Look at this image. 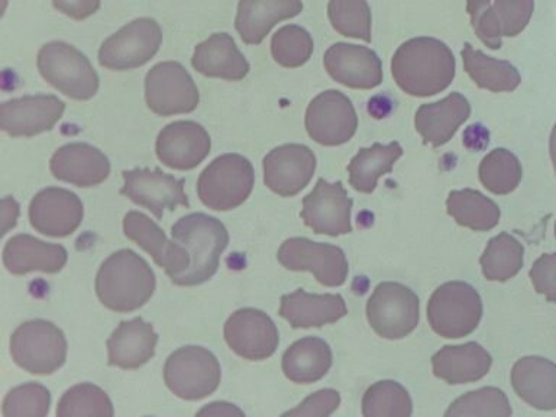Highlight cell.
<instances>
[{
	"mask_svg": "<svg viewBox=\"0 0 556 417\" xmlns=\"http://www.w3.org/2000/svg\"><path fill=\"white\" fill-rule=\"evenodd\" d=\"M456 61L441 39L417 37L403 42L391 59L395 85L413 98H429L454 81Z\"/></svg>",
	"mask_w": 556,
	"mask_h": 417,
	"instance_id": "cell-1",
	"label": "cell"
},
{
	"mask_svg": "<svg viewBox=\"0 0 556 417\" xmlns=\"http://www.w3.org/2000/svg\"><path fill=\"white\" fill-rule=\"evenodd\" d=\"M155 274L150 264L132 250L113 252L96 276V294L109 311H138L154 294Z\"/></svg>",
	"mask_w": 556,
	"mask_h": 417,
	"instance_id": "cell-2",
	"label": "cell"
},
{
	"mask_svg": "<svg viewBox=\"0 0 556 417\" xmlns=\"http://www.w3.org/2000/svg\"><path fill=\"white\" fill-rule=\"evenodd\" d=\"M172 235L174 241L187 248L191 258L189 268L173 278V285L191 287L211 280L219 268L220 256L229 243L225 225L204 213H190L173 225Z\"/></svg>",
	"mask_w": 556,
	"mask_h": 417,
	"instance_id": "cell-3",
	"label": "cell"
},
{
	"mask_svg": "<svg viewBox=\"0 0 556 417\" xmlns=\"http://www.w3.org/2000/svg\"><path fill=\"white\" fill-rule=\"evenodd\" d=\"M37 65L43 80L74 100H90L98 94L99 76L89 59L76 47L51 41L38 52Z\"/></svg>",
	"mask_w": 556,
	"mask_h": 417,
	"instance_id": "cell-4",
	"label": "cell"
},
{
	"mask_svg": "<svg viewBox=\"0 0 556 417\" xmlns=\"http://www.w3.org/2000/svg\"><path fill=\"white\" fill-rule=\"evenodd\" d=\"M254 185L255 172L251 161L239 154H224L200 174L199 199L212 211H232L250 198Z\"/></svg>",
	"mask_w": 556,
	"mask_h": 417,
	"instance_id": "cell-5",
	"label": "cell"
},
{
	"mask_svg": "<svg viewBox=\"0 0 556 417\" xmlns=\"http://www.w3.org/2000/svg\"><path fill=\"white\" fill-rule=\"evenodd\" d=\"M13 363L35 376H51L67 358V339L51 321L35 319L17 326L11 337Z\"/></svg>",
	"mask_w": 556,
	"mask_h": 417,
	"instance_id": "cell-6",
	"label": "cell"
},
{
	"mask_svg": "<svg viewBox=\"0 0 556 417\" xmlns=\"http://www.w3.org/2000/svg\"><path fill=\"white\" fill-rule=\"evenodd\" d=\"M481 317L482 300L468 282L450 281L439 286L428 303L430 328L442 338L468 337L478 328Z\"/></svg>",
	"mask_w": 556,
	"mask_h": 417,
	"instance_id": "cell-7",
	"label": "cell"
},
{
	"mask_svg": "<svg viewBox=\"0 0 556 417\" xmlns=\"http://www.w3.org/2000/svg\"><path fill=\"white\" fill-rule=\"evenodd\" d=\"M219 361L203 346H182L168 356L164 365V381L178 399H206L220 384Z\"/></svg>",
	"mask_w": 556,
	"mask_h": 417,
	"instance_id": "cell-8",
	"label": "cell"
},
{
	"mask_svg": "<svg viewBox=\"0 0 556 417\" xmlns=\"http://www.w3.org/2000/svg\"><path fill=\"white\" fill-rule=\"evenodd\" d=\"M367 319L378 337L391 341L406 338L419 325V298L400 282H380L368 299Z\"/></svg>",
	"mask_w": 556,
	"mask_h": 417,
	"instance_id": "cell-9",
	"label": "cell"
},
{
	"mask_svg": "<svg viewBox=\"0 0 556 417\" xmlns=\"http://www.w3.org/2000/svg\"><path fill=\"white\" fill-rule=\"evenodd\" d=\"M163 43V30L151 17H139L111 35L99 50V64L113 72L142 67Z\"/></svg>",
	"mask_w": 556,
	"mask_h": 417,
	"instance_id": "cell-10",
	"label": "cell"
},
{
	"mask_svg": "<svg viewBox=\"0 0 556 417\" xmlns=\"http://www.w3.org/2000/svg\"><path fill=\"white\" fill-rule=\"evenodd\" d=\"M146 100L155 115L173 116L194 112L200 94L193 77L180 63L164 61L147 74Z\"/></svg>",
	"mask_w": 556,
	"mask_h": 417,
	"instance_id": "cell-11",
	"label": "cell"
},
{
	"mask_svg": "<svg viewBox=\"0 0 556 417\" xmlns=\"http://www.w3.org/2000/svg\"><path fill=\"white\" fill-rule=\"evenodd\" d=\"M278 263L290 271H311L321 286L345 285L350 265L345 252L330 243L307 238H290L277 252Z\"/></svg>",
	"mask_w": 556,
	"mask_h": 417,
	"instance_id": "cell-12",
	"label": "cell"
},
{
	"mask_svg": "<svg viewBox=\"0 0 556 417\" xmlns=\"http://www.w3.org/2000/svg\"><path fill=\"white\" fill-rule=\"evenodd\" d=\"M306 130L325 147L343 146L358 129V115L351 99L339 90H326L307 106Z\"/></svg>",
	"mask_w": 556,
	"mask_h": 417,
	"instance_id": "cell-13",
	"label": "cell"
},
{
	"mask_svg": "<svg viewBox=\"0 0 556 417\" xmlns=\"http://www.w3.org/2000/svg\"><path fill=\"white\" fill-rule=\"evenodd\" d=\"M122 177L125 185L121 194L138 206L147 207L156 219H163L167 208L174 212L177 206L190 207L185 193V178L169 176L160 168L125 169Z\"/></svg>",
	"mask_w": 556,
	"mask_h": 417,
	"instance_id": "cell-14",
	"label": "cell"
},
{
	"mask_svg": "<svg viewBox=\"0 0 556 417\" xmlns=\"http://www.w3.org/2000/svg\"><path fill=\"white\" fill-rule=\"evenodd\" d=\"M352 204L354 202L342 181L329 182L319 178L311 193L304 195L300 216L316 235L341 237L352 232Z\"/></svg>",
	"mask_w": 556,
	"mask_h": 417,
	"instance_id": "cell-15",
	"label": "cell"
},
{
	"mask_svg": "<svg viewBox=\"0 0 556 417\" xmlns=\"http://www.w3.org/2000/svg\"><path fill=\"white\" fill-rule=\"evenodd\" d=\"M224 334L230 350L248 361L269 358L280 343V333L271 317L252 307L232 313L226 320Z\"/></svg>",
	"mask_w": 556,
	"mask_h": 417,
	"instance_id": "cell-16",
	"label": "cell"
},
{
	"mask_svg": "<svg viewBox=\"0 0 556 417\" xmlns=\"http://www.w3.org/2000/svg\"><path fill=\"white\" fill-rule=\"evenodd\" d=\"M264 182L273 193L293 198L306 189L316 172V155L302 143H286L269 151L263 161Z\"/></svg>",
	"mask_w": 556,
	"mask_h": 417,
	"instance_id": "cell-17",
	"label": "cell"
},
{
	"mask_svg": "<svg viewBox=\"0 0 556 417\" xmlns=\"http://www.w3.org/2000/svg\"><path fill=\"white\" fill-rule=\"evenodd\" d=\"M85 207L80 198L59 187L39 191L29 204L30 226L46 237H70L81 225Z\"/></svg>",
	"mask_w": 556,
	"mask_h": 417,
	"instance_id": "cell-18",
	"label": "cell"
},
{
	"mask_svg": "<svg viewBox=\"0 0 556 417\" xmlns=\"http://www.w3.org/2000/svg\"><path fill=\"white\" fill-rule=\"evenodd\" d=\"M65 103L54 94L24 96L0 106V128L11 137L47 132L63 117Z\"/></svg>",
	"mask_w": 556,
	"mask_h": 417,
	"instance_id": "cell-19",
	"label": "cell"
},
{
	"mask_svg": "<svg viewBox=\"0 0 556 417\" xmlns=\"http://www.w3.org/2000/svg\"><path fill=\"white\" fill-rule=\"evenodd\" d=\"M324 65L339 85L356 90H371L382 83L380 56L371 48L337 42L325 52Z\"/></svg>",
	"mask_w": 556,
	"mask_h": 417,
	"instance_id": "cell-20",
	"label": "cell"
},
{
	"mask_svg": "<svg viewBox=\"0 0 556 417\" xmlns=\"http://www.w3.org/2000/svg\"><path fill=\"white\" fill-rule=\"evenodd\" d=\"M207 130L193 121H176L165 126L156 138V156L165 167L193 169L211 154Z\"/></svg>",
	"mask_w": 556,
	"mask_h": 417,
	"instance_id": "cell-21",
	"label": "cell"
},
{
	"mask_svg": "<svg viewBox=\"0 0 556 417\" xmlns=\"http://www.w3.org/2000/svg\"><path fill=\"white\" fill-rule=\"evenodd\" d=\"M124 233L126 238L147 251L159 267L164 268L169 280L189 268L191 258L187 248L181 243L169 241L164 230L143 213L137 211L126 213Z\"/></svg>",
	"mask_w": 556,
	"mask_h": 417,
	"instance_id": "cell-22",
	"label": "cell"
},
{
	"mask_svg": "<svg viewBox=\"0 0 556 417\" xmlns=\"http://www.w3.org/2000/svg\"><path fill=\"white\" fill-rule=\"evenodd\" d=\"M50 168L56 180L89 189L106 180L111 174V161L90 143L73 142L54 152Z\"/></svg>",
	"mask_w": 556,
	"mask_h": 417,
	"instance_id": "cell-23",
	"label": "cell"
},
{
	"mask_svg": "<svg viewBox=\"0 0 556 417\" xmlns=\"http://www.w3.org/2000/svg\"><path fill=\"white\" fill-rule=\"evenodd\" d=\"M471 116V104L458 91L434 103H425L417 109L415 128L425 143L438 148L450 142L460 125Z\"/></svg>",
	"mask_w": 556,
	"mask_h": 417,
	"instance_id": "cell-24",
	"label": "cell"
},
{
	"mask_svg": "<svg viewBox=\"0 0 556 417\" xmlns=\"http://www.w3.org/2000/svg\"><path fill=\"white\" fill-rule=\"evenodd\" d=\"M68 252L59 243H48L30 237L16 235L3 248V265L15 276L41 271L56 274L65 267Z\"/></svg>",
	"mask_w": 556,
	"mask_h": 417,
	"instance_id": "cell-25",
	"label": "cell"
},
{
	"mask_svg": "<svg viewBox=\"0 0 556 417\" xmlns=\"http://www.w3.org/2000/svg\"><path fill=\"white\" fill-rule=\"evenodd\" d=\"M159 334L142 317L121 321L108 339L109 365L122 369H137L155 355Z\"/></svg>",
	"mask_w": 556,
	"mask_h": 417,
	"instance_id": "cell-26",
	"label": "cell"
},
{
	"mask_svg": "<svg viewBox=\"0 0 556 417\" xmlns=\"http://www.w3.org/2000/svg\"><path fill=\"white\" fill-rule=\"evenodd\" d=\"M278 315L293 329L321 328L348 315L341 294H308L299 289L281 298Z\"/></svg>",
	"mask_w": 556,
	"mask_h": 417,
	"instance_id": "cell-27",
	"label": "cell"
},
{
	"mask_svg": "<svg viewBox=\"0 0 556 417\" xmlns=\"http://www.w3.org/2000/svg\"><path fill=\"white\" fill-rule=\"evenodd\" d=\"M511 386L529 406L549 412L556 408V364L543 356H523L513 365Z\"/></svg>",
	"mask_w": 556,
	"mask_h": 417,
	"instance_id": "cell-28",
	"label": "cell"
},
{
	"mask_svg": "<svg viewBox=\"0 0 556 417\" xmlns=\"http://www.w3.org/2000/svg\"><path fill=\"white\" fill-rule=\"evenodd\" d=\"M303 11L302 0H241L235 28L248 46H260L278 22Z\"/></svg>",
	"mask_w": 556,
	"mask_h": 417,
	"instance_id": "cell-29",
	"label": "cell"
},
{
	"mask_svg": "<svg viewBox=\"0 0 556 417\" xmlns=\"http://www.w3.org/2000/svg\"><path fill=\"white\" fill-rule=\"evenodd\" d=\"M491 365L490 352L477 342L446 345L432 356L434 376L452 386L481 380L490 372Z\"/></svg>",
	"mask_w": 556,
	"mask_h": 417,
	"instance_id": "cell-30",
	"label": "cell"
},
{
	"mask_svg": "<svg viewBox=\"0 0 556 417\" xmlns=\"http://www.w3.org/2000/svg\"><path fill=\"white\" fill-rule=\"evenodd\" d=\"M191 65L203 76L228 81L242 80L251 70L235 39L226 33L213 34L206 41L199 43Z\"/></svg>",
	"mask_w": 556,
	"mask_h": 417,
	"instance_id": "cell-31",
	"label": "cell"
},
{
	"mask_svg": "<svg viewBox=\"0 0 556 417\" xmlns=\"http://www.w3.org/2000/svg\"><path fill=\"white\" fill-rule=\"evenodd\" d=\"M333 354L324 339H299L282 355V372L295 384H313L321 380L332 367Z\"/></svg>",
	"mask_w": 556,
	"mask_h": 417,
	"instance_id": "cell-32",
	"label": "cell"
},
{
	"mask_svg": "<svg viewBox=\"0 0 556 417\" xmlns=\"http://www.w3.org/2000/svg\"><path fill=\"white\" fill-rule=\"evenodd\" d=\"M402 155L403 148L399 142H391L389 146L376 142L371 147L361 148L358 154L348 164L351 186L359 193H372L378 180L391 173Z\"/></svg>",
	"mask_w": 556,
	"mask_h": 417,
	"instance_id": "cell-33",
	"label": "cell"
},
{
	"mask_svg": "<svg viewBox=\"0 0 556 417\" xmlns=\"http://www.w3.org/2000/svg\"><path fill=\"white\" fill-rule=\"evenodd\" d=\"M460 55H463L465 72L480 89L500 93V91L516 90L520 86L519 70L508 61L486 55L476 50L469 42L465 43Z\"/></svg>",
	"mask_w": 556,
	"mask_h": 417,
	"instance_id": "cell-34",
	"label": "cell"
},
{
	"mask_svg": "<svg viewBox=\"0 0 556 417\" xmlns=\"http://www.w3.org/2000/svg\"><path fill=\"white\" fill-rule=\"evenodd\" d=\"M446 211L456 224L476 232L494 229L502 216L494 200L472 189L451 191L446 199Z\"/></svg>",
	"mask_w": 556,
	"mask_h": 417,
	"instance_id": "cell-35",
	"label": "cell"
},
{
	"mask_svg": "<svg viewBox=\"0 0 556 417\" xmlns=\"http://www.w3.org/2000/svg\"><path fill=\"white\" fill-rule=\"evenodd\" d=\"M525 248L510 233L491 238L482 252L480 264L485 280L506 282L523 268Z\"/></svg>",
	"mask_w": 556,
	"mask_h": 417,
	"instance_id": "cell-36",
	"label": "cell"
},
{
	"mask_svg": "<svg viewBox=\"0 0 556 417\" xmlns=\"http://www.w3.org/2000/svg\"><path fill=\"white\" fill-rule=\"evenodd\" d=\"M481 185L493 194L506 195L519 187L523 168L519 159L506 148H495L480 164Z\"/></svg>",
	"mask_w": 556,
	"mask_h": 417,
	"instance_id": "cell-37",
	"label": "cell"
},
{
	"mask_svg": "<svg viewBox=\"0 0 556 417\" xmlns=\"http://www.w3.org/2000/svg\"><path fill=\"white\" fill-rule=\"evenodd\" d=\"M413 403L410 394L397 381H378L365 391L363 416L365 417H410Z\"/></svg>",
	"mask_w": 556,
	"mask_h": 417,
	"instance_id": "cell-38",
	"label": "cell"
},
{
	"mask_svg": "<svg viewBox=\"0 0 556 417\" xmlns=\"http://www.w3.org/2000/svg\"><path fill=\"white\" fill-rule=\"evenodd\" d=\"M328 16L338 34L371 42L372 16L367 0H329Z\"/></svg>",
	"mask_w": 556,
	"mask_h": 417,
	"instance_id": "cell-39",
	"label": "cell"
},
{
	"mask_svg": "<svg viewBox=\"0 0 556 417\" xmlns=\"http://www.w3.org/2000/svg\"><path fill=\"white\" fill-rule=\"evenodd\" d=\"M113 415L115 410L106 391L90 382H81L65 391L56 406V416L60 417H112Z\"/></svg>",
	"mask_w": 556,
	"mask_h": 417,
	"instance_id": "cell-40",
	"label": "cell"
},
{
	"mask_svg": "<svg viewBox=\"0 0 556 417\" xmlns=\"http://www.w3.org/2000/svg\"><path fill=\"white\" fill-rule=\"evenodd\" d=\"M511 406L507 394L497 387H482L456 399L445 412L446 417H508Z\"/></svg>",
	"mask_w": 556,
	"mask_h": 417,
	"instance_id": "cell-41",
	"label": "cell"
},
{
	"mask_svg": "<svg viewBox=\"0 0 556 417\" xmlns=\"http://www.w3.org/2000/svg\"><path fill=\"white\" fill-rule=\"evenodd\" d=\"M312 35L299 25H286L273 35L274 61L285 68H298L306 64L313 54Z\"/></svg>",
	"mask_w": 556,
	"mask_h": 417,
	"instance_id": "cell-42",
	"label": "cell"
},
{
	"mask_svg": "<svg viewBox=\"0 0 556 417\" xmlns=\"http://www.w3.org/2000/svg\"><path fill=\"white\" fill-rule=\"evenodd\" d=\"M51 393L38 382L15 387L3 400L4 417H43L50 413Z\"/></svg>",
	"mask_w": 556,
	"mask_h": 417,
	"instance_id": "cell-43",
	"label": "cell"
},
{
	"mask_svg": "<svg viewBox=\"0 0 556 417\" xmlns=\"http://www.w3.org/2000/svg\"><path fill=\"white\" fill-rule=\"evenodd\" d=\"M493 11L503 37H517L529 25L534 0H495Z\"/></svg>",
	"mask_w": 556,
	"mask_h": 417,
	"instance_id": "cell-44",
	"label": "cell"
},
{
	"mask_svg": "<svg viewBox=\"0 0 556 417\" xmlns=\"http://www.w3.org/2000/svg\"><path fill=\"white\" fill-rule=\"evenodd\" d=\"M467 12L480 41L490 50H500L503 46V35L495 20L491 0H467Z\"/></svg>",
	"mask_w": 556,
	"mask_h": 417,
	"instance_id": "cell-45",
	"label": "cell"
},
{
	"mask_svg": "<svg viewBox=\"0 0 556 417\" xmlns=\"http://www.w3.org/2000/svg\"><path fill=\"white\" fill-rule=\"evenodd\" d=\"M529 277L536 293L556 304V252L539 256L530 268Z\"/></svg>",
	"mask_w": 556,
	"mask_h": 417,
	"instance_id": "cell-46",
	"label": "cell"
},
{
	"mask_svg": "<svg viewBox=\"0 0 556 417\" xmlns=\"http://www.w3.org/2000/svg\"><path fill=\"white\" fill-rule=\"evenodd\" d=\"M339 404H341V394L337 390H319L315 394L308 395L298 407L286 412L282 416L326 417L333 415L338 410Z\"/></svg>",
	"mask_w": 556,
	"mask_h": 417,
	"instance_id": "cell-47",
	"label": "cell"
},
{
	"mask_svg": "<svg viewBox=\"0 0 556 417\" xmlns=\"http://www.w3.org/2000/svg\"><path fill=\"white\" fill-rule=\"evenodd\" d=\"M102 0H52L56 11L74 21H85L99 11Z\"/></svg>",
	"mask_w": 556,
	"mask_h": 417,
	"instance_id": "cell-48",
	"label": "cell"
},
{
	"mask_svg": "<svg viewBox=\"0 0 556 417\" xmlns=\"http://www.w3.org/2000/svg\"><path fill=\"white\" fill-rule=\"evenodd\" d=\"M199 416L211 415V416H243V412L239 410L237 406L229 403H212L207 404L206 407H203L202 410L198 413Z\"/></svg>",
	"mask_w": 556,
	"mask_h": 417,
	"instance_id": "cell-49",
	"label": "cell"
},
{
	"mask_svg": "<svg viewBox=\"0 0 556 417\" xmlns=\"http://www.w3.org/2000/svg\"><path fill=\"white\" fill-rule=\"evenodd\" d=\"M3 206V235L16 225L17 216H20V204L12 198H4L2 200Z\"/></svg>",
	"mask_w": 556,
	"mask_h": 417,
	"instance_id": "cell-50",
	"label": "cell"
},
{
	"mask_svg": "<svg viewBox=\"0 0 556 417\" xmlns=\"http://www.w3.org/2000/svg\"><path fill=\"white\" fill-rule=\"evenodd\" d=\"M549 152H551L552 164H554V169H555V174H556V124L554 126V129H552V132H551Z\"/></svg>",
	"mask_w": 556,
	"mask_h": 417,
	"instance_id": "cell-51",
	"label": "cell"
},
{
	"mask_svg": "<svg viewBox=\"0 0 556 417\" xmlns=\"http://www.w3.org/2000/svg\"><path fill=\"white\" fill-rule=\"evenodd\" d=\"M555 238H556V222H555Z\"/></svg>",
	"mask_w": 556,
	"mask_h": 417,
	"instance_id": "cell-52",
	"label": "cell"
}]
</instances>
